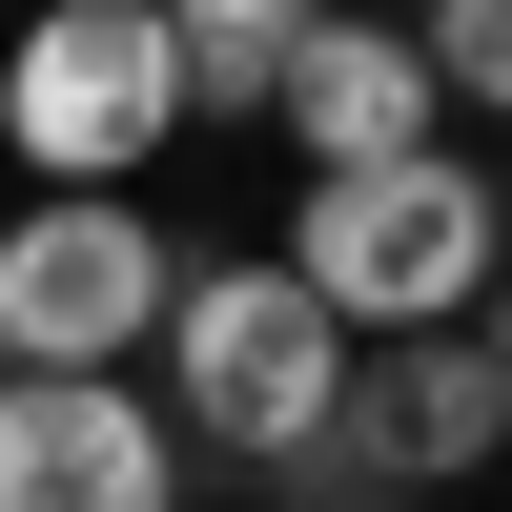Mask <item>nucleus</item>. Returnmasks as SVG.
<instances>
[{
    "label": "nucleus",
    "mask_w": 512,
    "mask_h": 512,
    "mask_svg": "<svg viewBox=\"0 0 512 512\" xmlns=\"http://www.w3.org/2000/svg\"><path fill=\"white\" fill-rule=\"evenodd\" d=\"M472 349H492V369H512V287H492V308H472Z\"/></svg>",
    "instance_id": "obj_10"
},
{
    "label": "nucleus",
    "mask_w": 512,
    "mask_h": 512,
    "mask_svg": "<svg viewBox=\"0 0 512 512\" xmlns=\"http://www.w3.org/2000/svg\"><path fill=\"white\" fill-rule=\"evenodd\" d=\"M267 267L308 287L349 349H410V328H472L492 287H512V205H492V164H472V144H431V164H349V185L287 205Z\"/></svg>",
    "instance_id": "obj_1"
},
{
    "label": "nucleus",
    "mask_w": 512,
    "mask_h": 512,
    "mask_svg": "<svg viewBox=\"0 0 512 512\" xmlns=\"http://www.w3.org/2000/svg\"><path fill=\"white\" fill-rule=\"evenodd\" d=\"M164 308H185V246L144 205H41L0 226V390H144Z\"/></svg>",
    "instance_id": "obj_4"
},
{
    "label": "nucleus",
    "mask_w": 512,
    "mask_h": 512,
    "mask_svg": "<svg viewBox=\"0 0 512 512\" xmlns=\"http://www.w3.org/2000/svg\"><path fill=\"white\" fill-rule=\"evenodd\" d=\"M144 369H164V431H185V451H226V472H287V492H308V451L349 431V369H369V349L267 267V246H226V267H185V308H164Z\"/></svg>",
    "instance_id": "obj_2"
},
{
    "label": "nucleus",
    "mask_w": 512,
    "mask_h": 512,
    "mask_svg": "<svg viewBox=\"0 0 512 512\" xmlns=\"http://www.w3.org/2000/svg\"><path fill=\"white\" fill-rule=\"evenodd\" d=\"M185 144V41L164 0H62L0 41V164H41V205H123V164Z\"/></svg>",
    "instance_id": "obj_3"
},
{
    "label": "nucleus",
    "mask_w": 512,
    "mask_h": 512,
    "mask_svg": "<svg viewBox=\"0 0 512 512\" xmlns=\"http://www.w3.org/2000/svg\"><path fill=\"white\" fill-rule=\"evenodd\" d=\"M492 451H512V369L472 349V328H410V349L349 369V431L308 451V492H410V512H431V492H472ZM308 492H287V512H308Z\"/></svg>",
    "instance_id": "obj_5"
},
{
    "label": "nucleus",
    "mask_w": 512,
    "mask_h": 512,
    "mask_svg": "<svg viewBox=\"0 0 512 512\" xmlns=\"http://www.w3.org/2000/svg\"><path fill=\"white\" fill-rule=\"evenodd\" d=\"M308 512H410V492H308Z\"/></svg>",
    "instance_id": "obj_11"
},
{
    "label": "nucleus",
    "mask_w": 512,
    "mask_h": 512,
    "mask_svg": "<svg viewBox=\"0 0 512 512\" xmlns=\"http://www.w3.org/2000/svg\"><path fill=\"white\" fill-rule=\"evenodd\" d=\"M267 144L308 164V185H349V164H431V144H451V103H431V41H410V21H308V62H287Z\"/></svg>",
    "instance_id": "obj_6"
},
{
    "label": "nucleus",
    "mask_w": 512,
    "mask_h": 512,
    "mask_svg": "<svg viewBox=\"0 0 512 512\" xmlns=\"http://www.w3.org/2000/svg\"><path fill=\"white\" fill-rule=\"evenodd\" d=\"M164 41H185V123H267L287 62H308L287 0H164Z\"/></svg>",
    "instance_id": "obj_8"
},
{
    "label": "nucleus",
    "mask_w": 512,
    "mask_h": 512,
    "mask_svg": "<svg viewBox=\"0 0 512 512\" xmlns=\"http://www.w3.org/2000/svg\"><path fill=\"white\" fill-rule=\"evenodd\" d=\"M0 512H185V431L144 390H0Z\"/></svg>",
    "instance_id": "obj_7"
},
{
    "label": "nucleus",
    "mask_w": 512,
    "mask_h": 512,
    "mask_svg": "<svg viewBox=\"0 0 512 512\" xmlns=\"http://www.w3.org/2000/svg\"><path fill=\"white\" fill-rule=\"evenodd\" d=\"M410 41H431V103L512 123V0H451V21H410Z\"/></svg>",
    "instance_id": "obj_9"
}]
</instances>
